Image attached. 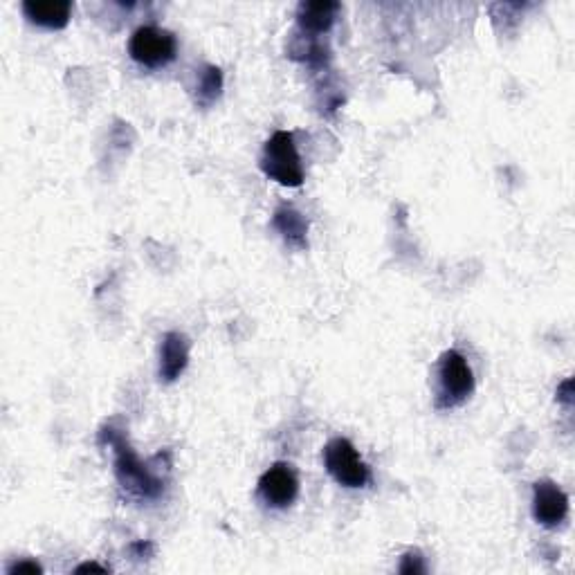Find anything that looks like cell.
Segmentation results:
<instances>
[{
  "label": "cell",
  "instance_id": "1",
  "mask_svg": "<svg viewBox=\"0 0 575 575\" xmlns=\"http://www.w3.org/2000/svg\"><path fill=\"white\" fill-rule=\"evenodd\" d=\"M99 443L113 447L115 477L129 495L151 501L162 497L164 479L153 472L149 463H142L138 459V454L131 450V445L124 441L122 434H117L113 427H104L102 434H99Z\"/></svg>",
  "mask_w": 575,
  "mask_h": 575
},
{
  "label": "cell",
  "instance_id": "2",
  "mask_svg": "<svg viewBox=\"0 0 575 575\" xmlns=\"http://www.w3.org/2000/svg\"><path fill=\"white\" fill-rule=\"evenodd\" d=\"M261 171L270 180L279 182L281 187H301L304 185V169L295 146V138L288 131H277L263 146Z\"/></svg>",
  "mask_w": 575,
  "mask_h": 575
},
{
  "label": "cell",
  "instance_id": "3",
  "mask_svg": "<svg viewBox=\"0 0 575 575\" xmlns=\"http://www.w3.org/2000/svg\"><path fill=\"white\" fill-rule=\"evenodd\" d=\"M474 394V376L468 360L459 351H445L438 360V409L463 405Z\"/></svg>",
  "mask_w": 575,
  "mask_h": 575
},
{
  "label": "cell",
  "instance_id": "4",
  "mask_svg": "<svg viewBox=\"0 0 575 575\" xmlns=\"http://www.w3.org/2000/svg\"><path fill=\"white\" fill-rule=\"evenodd\" d=\"M324 465L326 472L344 488H364L371 481V472L367 463L362 461L360 452L349 438H333L324 447Z\"/></svg>",
  "mask_w": 575,
  "mask_h": 575
},
{
  "label": "cell",
  "instance_id": "5",
  "mask_svg": "<svg viewBox=\"0 0 575 575\" xmlns=\"http://www.w3.org/2000/svg\"><path fill=\"white\" fill-rule=\"evenodd\" d=\"M129 54L135 63H140L144 68H162L176 59L178 41L169 30L142 25L131 36Z\"/></svg>",
  "mask_w": 575,
  "mask_h": 575
},
{
  "label": "cell",
  "instance_id": "6",
  "mask_svg": "<svg viewBox=\"0 0 575 575\" xmlns=\"http://www.w3.org/2000/svg\"><path fill=\"white\" fill-rule=\"evenodd\" d=\"M533 517L546 528H558L569 517V495L558 483L542 479L533 486Z\"/></svg>",
  "mask_w": 575,
  "mask_h": 575
},
{
  "label": "cell",
  "instance_id": "7",
  "mask_svg": "<svg viewBox=\"0 0 575 575\" xmlns=\"http://www.w3.org/2000/svg\"><path fill=\"white\" fill-rule=\"evenodd\" d=\"M259 495L272 508H288L299 495L297 472L288 463H275L259 479Z\"/></svg>",
  "mask_w": 575,
  "mask_h": 575
},
{
  "label": "cell",
  "instance_id": "8",
  "mask_svg": "<svg viewBox=\"0 0 575 575\" xmlns=\"http://www.w3.org/2000/svg\"><path fill=\"white\" fill-rule=\"evenodd\" d=\"M337 14H340V3L333 0H304L297 7V27L301 34L317 36L333 27Z\"/></svg>",
  "mask_w": 575,
  "mask_h": 575
},
{
  "label": "cell",
  "instance_id": "9",
  "mask_svg": "<svg viewBox=\"0 0 575 575\" xmlns=\"http://www.w3.org/2000/svg\"><path fill=\"white\" fill-rule=\"evenodd\" d=\"M189 364V340L185 333H167L160 346V380L176 382Z\"/></svg>",
  "mask_w": 575,
  "mask_h": 575
},
{
  "label": "cell",
  "instance_id": "10",
  "mask_svg": "<svg viewBox=\"0 0 575 575\" xmlns=\"http://www.w3.org/2000/svg\"><path fill=\"white\" fill-rule=\"evenodd\" d=\"M23 14L30 23L48 27V30H63L70 23L72 3H59V0H25Z\"/></svg>",
  "mask_w": 575,
  "mask_h": 575
},
{
  "label": "cell",
  "instance_id": "11",
  "mask_svg": "<svg viewBox=\"0 0 575 575\" xmlns=\"http://www.w3.org/2000/svg\"><path fill=\"white\" fill-rule=\"evenodd\" d=\"M272 227L284 236V241L295 250L308 248V221L292 205H281L272 216Z\"/></svg>",
  "mask_w": 575,
  "mask_h": 575
},
{
  "label": "cell",
  "instance_id": "12",
  "mask_svg": "<svg viewBox=\"0 0 575 575\" xmlns=\"http://www.w3.org/2000/svg\"><path fill=\"white\" fill-rule=\"evenodd\" d=\"M290 57L304 61L310 68L317 70L326 66L328 59H331V52H328V48H324V43L317 41V36L301 34L290 45Z\"/></svg>",
  "mask_w": 575,
  "mask_h": 575
},
{
  "label": "cell",
  "instance_id": "13",
  "mask_svg": "<svg viewBox=\"0 0 575 575\" xmlns=\"http://www.w3.org/2000/svg\"><path fill=\"white\" fill-rule=\"evenodd\" d=\"M223 90V72L216 66H205L198 75L196 84V104L200 108L212 106Z\"/></svg>",
  "mask_w": 575,
  "mask_h": 575
},
{
  "label": "cell",
  "instance_id": "14",
  "mask_svg": "<svg viewBox=\"0 0 575 575\" xmlns=\"http://www.w3.org/2000/svg\"><path fill=\"white\" fill-rule=\"evenodd\" d=\"M403 575H423L425 569V562H423V555L418 551H409L403 555V562H400V569Z\"/></svg>",
  "mask_w": 575,
  "mask_h": 575
},
{
  "label": "cell",
  "instance_id": "15",
  "mask_svg": "<svg viewBox=\"0 0 575 575\" xmlns=\"http://www.w3.org/2000/svg\"><path fill=\"white\" fill-rule=\"evenodd\" d=\"M18 573L36 575V573H43V567H41L39 562H34V560H21V562L9 564V567H7V575H18Z\"/></svg>",
  "mask_w": 575,
  "mask_h": 575
},
{
  "label": "cell",
  "instance_id": "16",
  "mask_svg": "<svg viewBox=\"0 0 575 575\" xmlns=\"http://www.w3.org/2000/svg\"><path fill=\"white\" fill-rule=\"evenodd\" d=\"M571 387H573V382L567 380L564 385L558 389V400H562L564 405H571Z\"/></svg>",
  "mask_w": 575,
  "mask_h": 575
},
{
  "label": "cell",
  "instance_id": "17",
  "mask_svg": "<svg viewBox=\"0 0 575 575\" xmlns=\"http://www.w3.org/2000/svg\"><path fill=\"white\" fill-rule=\"evenodd\" d=\"M88 571H95V573H106L108 569L102 567V564H97V562H86V564H81V567L75 569V573H88Z\"/></svg>",
  "mask_w": 575,
  "mask_h": 575
}]
</instances>
